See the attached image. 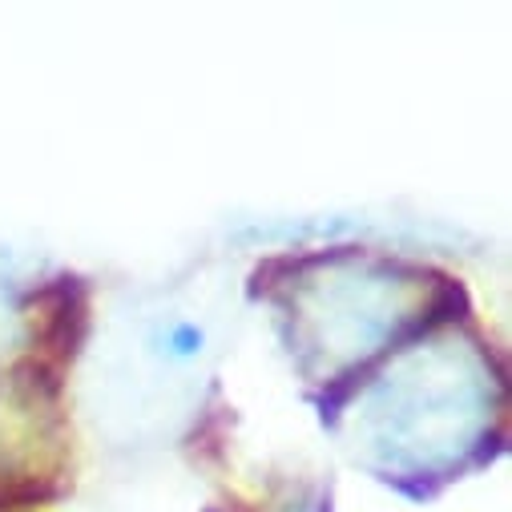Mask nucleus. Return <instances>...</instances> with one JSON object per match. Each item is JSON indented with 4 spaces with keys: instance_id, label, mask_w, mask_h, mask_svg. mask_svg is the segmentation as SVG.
Masks as SVG:
<instances>
[{
    "instance_id": "f257e3e1",
    "label": "nucleus",
    "mask_w": 512,
    "mask_h": 512,
    "mask_svg": "<svg viewBox=\"0 0 512 512\" xmlns=\"http://www.w3.org/2000/svg\"><path fill=\"white\" fill-rule=\"evenodd\" d=\"M150 347L170 363H190V359H198L206 351V331L194 319H170V323L154 327Z\"/></svg>"
}]
</instances>
